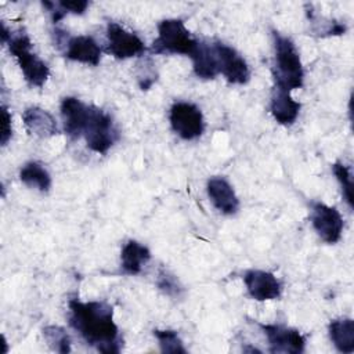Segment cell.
I'll return each instance as SVG.
<instances>
[{
  "label": "cell",
  "mask_w": 354,
  "mask_h": 354,
  "mask_svg": "<svg viewBox=\"0 0 354 354\" xmlns=\"http://www.w3.org/2000/svg\"><path fill=\"white\" fill-rule=\"evenodd\" d=\"M43 336L53 351L61 354L71 353V339L64 328L57 325H48L43 329Z\"/></svg>",
  "instance_id": "obj_21"
},
{
  "label": "cell",
  "mask_w": 354,
  "mask_h": 354,
  "mask_svg": "<svg viewBox=\"0 0 354 354\" xmlns=\"http://www.w3.org/2000/svg\"><path fill=\"white\" fill-rule=\"evenodd\" d=\"M169 120L173 131L185 141L199 138L205 131V119L202 111L192 102H174L170 108Z\"/></svg>",
  "instance_id": "obj_6"
},
{
  "label": "cell",
  "mask_w": 354,
  "mask_h": 354,
  "mask_svg": "<svg viewBox=\"0 0 354 354\" xmlns=\"http://www.w3.org/2000/svg\"><path fill=\"white\" fill-rule=\"evenodd\" d=\"M153 336L158 339L162 353L185 354L187 348L176 330L171 329H153Z\"/></svg>",
  "instance_id": "obj_22"
},
{
  "label": "cell",
  "mask_w": 354,
  "mask_h": 354,
  "mask_svg": "<svg viewBox=\"0 0 354 354\" xmlns=\"http://www.w3.org/2000/svg\"><path fill=\"white\" fill-rule=\"evenodd\" d=\"M300 108V102L293 100L289 91L274 87L270 101V112L277 123L282 126H292L299 116Z\"/></svg>",
  "instance_id": "obj_16"
},
{
  "label": "cell",
  "mask_w": 354,
  "mask_h": 354,
  "mask_svg": "<svg viewBox=\"0 0 354 354\" xmlns=\"http://www.w3.org/2000/svg\"><path fill=\"white\" fill-rule=\"evenodd\" d=\"M242 278L248 295L253 300H274L282 293V282L272 272L264 270H248Z\"/></svg>",
  "instance_id": "obj_11"
},
{
  "label": "cell",
  "mask_w": 354,
  "mask_h": 354,
  "mask_svg": "<svg viewBox=\"0 0 354 354\" xmlns=\"http://www.w3.org/2000/svg\"><path fill=\"white\" fill-rule=\"evenodd\" d=\"M105 51L116 59H127L144 54L145 44L134 32L127 30L118 22H109L106 25Z\"/></svg>",
  "instance_id": "obj_7"
},
{
  "label": "cell",
  "mask_w": 354,
  "mask_h": 354,
  "mask_svg": "<svg viewBox=\"0 0 354 354\" xmlns=\"http://www.w3.org/2000/svg\"><path fill=\"white\" fill-rule=\"evenodd\" d=\"M65 51L64 55L65 58L86 64V65H93L97 66L101 61V47L98 43L94 40L93 36L88 35H77V36H71L65 37L62 41Z\"/></svg>",
  "instance_id": "obj_12"
},
{
  "label": "cell",
  "mask_w": 354,
  "mask_h": 354,
  "mask_svg": "<svg viewBox=\"0 0 354 354\" xmlns=\"http://www.w3.org/2000/svg\"><path fill=\"white\" fill-rule=\"evenodd\" d=\"M88 113L90 105H86L76 97H65L61 101V116L64 130L72 140L80 138L83 136Z\"/></svg>",
  "instance_id": "obj_13"
},
{
  "label": "cell",
  "mask_w": 354,
  "mask_h": 354,
  "mask_svg": "<svg viewBox=\"0 0 354 354\" xmlns=\"http://www.w3.org/2000/svg\"><path fill=\"white\" fill-rule=\"evenodd\" d=\"M19 180L29 188L40 192H48L51 188V176L47 169L39 162H28L19 170Z\"/></svg>",
  "instance_id": "obj_20"
},
{
  "label": "cell",
  "mask_w": 354,
  "mask_h": 354,
  "mask_svg": "<svg viewBox=\"0 0 354 354\" xmlns=\"http://www.w3.org/2000/svg\"><path fill=\"white\" fill-rule=\"evenodd\" d=\"M217 62L218 71L231 84H246L250 79V69L243 57L231 46L223 41L212 43Z\"/></svg>",
  "instance_id": "obj_9"
},
{
  "label": "cell",
  "mask_w": 354,
  "mask_h": 354,
  "mask_svg": "<svg viewBox=\"0 0 354 354\" xmlns=\"http://www.w3.org/2000/svg\"><path fill=\"white\" fill-rule=\"evenodd\" d=\"M274 41V83L275 88L292 91L304 83V69L300 54L288 36L272 30Z\"/></svg>",
  "instance_id": "obj_2"
},
{
  "label": "cell",
  "mask_w": 354,
  "mask_h": 354,
  "mask_svg": "<svg viewBox=\"0 0 354 354\" xmlns=\"http://www.w3.org/2000/svg\"><path fill=\"white\" fill-rule=\"evenodd\" d=\"M7 46L26 83L32 87H43L50 76V68L32 51V41L29 36L24 32L11 33Z\"/></svg>",
  "instance_id": "obj_4"
},
{
  "label": "cell",
  "mask_w": 354,
  "mask_h": 354,
  "mask_svg": "<svg viewBox=\"0 0 354 354\" xmlns=\"http://www.w3.org/2000/svg\"><path fill=\"white\" fill-rule=\"evenodd\" d=\"M87 148L95 153H106L119 138V131L109 113L90 105L88 119L83 131Z\"/></svg>",
  "instance_id": "obj_5"
},
{
  "label": "cell",
  "mask_w": 354,
  "mask_h": 354,
  "mask_svg": "<svg viewBox=\"0 0 354 354\" xmlns=\"http://www.w3.org/2000/svg\"><path fill=\"white\" fill-rule=\"evenodd\" d=\"M12 137V124H11V115L6 105L1 106V133H0V142L3 147L8 144Z\"/></svg>",
  "instance_id": "obj_25"
},
{
  "label": "cell",
  "mask_w": 354,
  "mask_h": 354,
  "mask_svg": "<svg viewBox=\"0 0 354 354\" xmlns=\"http://www.w3.org/2000/svg\"><path fill=\"white\" fill-rule=\"evenodd\" d=\"M259 326L267 337L270 353L300 354L304 351L306 339L297 329L275 324H259Z\"/></svg>",
  "instance_id": "obj_10"
},
{
  "label": "cell",
  "mask_w": 354,
  "mask_h": 354,
  "mask_svg": "<svg viewBox=\"0 0 354 354\" xmlns=\"http://www.w3.org/2000/svg\"><path fill=\"white\" fill-rule=\"evenodd\" d=\"M194 73L205 80H212L217 75H220L218 71V62L217 57L213 48V44L199 41L195 53L191 57Z\"/></svg>",
  "instance_id": "obj_18"
},
{
  "label": "cell",
  "mask_w": 354,
  "mask_h": 354,
  "mask_svg": "<svg viewBox=\"0 0 354 354\" xmlns=\"http://www.w3.org/2000/svg\"><path fill=\"white\" fill-rule=\"evenodd\" d=\"M151 260L149 249L137 242V241H127L120 252V267L124 274L127 275H137L141 272L142 267Z\"/></svg>",
  "instance_id": "obj_17"
},
{
  "label": "cell",
  "mask_w": 354,
  "mask_h": 354,
  "mask_svg": "<svg viewBox=\"0 0 354 354\" xmlns=\"http://www.w3.org/2000/svg\"><path fill=\"white\" fill-rule=\"evenodd\" d=\"M25 129L40 138H48L59 133L55 118L40 106H29L22 113Z\"/></svg>",
  "instance_id": "obj_15"
},
{
  "label": "cell",
  "mask_w": 354,
  "mask_h": 354,
  "mask_svg": "<svg viewBox=\"0 0 354 354\" xmlns=\"http://www.w3.org/2000/svg\"><path fill=\"white\" fill-rule=\"evenodd\" d=\"M156 286L163 295L169 297H178L183 293V286L178 279L165 268H160L158 272Z\"/></svg>",
  "instance_id": "obj_24"
},
{
  "label": "cell",
  "mask_w": 354,
  "mask_h": 354,
  "mask_svg": "<svg viewBox=\"0 0 354 354\" xmlns=\"http://www.w3.org/2000/svg\"><path fill=\"white\" fill-rule=\"evenodd\" d=\"M68 308L69 325L88 346L105 354L120 351L123 340L113 321V307L108 301L71 299Z\"/></svg>",
  "instance_id": "obj_1"
},
{
  "label": "cell",
  "mask_w": 354,
  "mask_h": 354,
  "mask_svg": "<svg viewBox=\"0 0 354 354\" xmlns=\"http://www.w3.org/2000/svg\"><path fill=\"white\" fill-rule=\"evenodd\" d=\"M199 40L195 39L184 21L180 18H167L158 24V36L152 41L153 54H183L192 57Z\"/></svg>",
  "instance_id": "obj_3"
},
{
  "label": "cell",
  "mask_w": 354,
  "mask_h": 354,
  "mask_svg": "<svg viewBox=\"0 0 354 354\" xmlns=\"http://www.w3.org/2000/svg\"><path fill=\"white\" fill-rule=\"evenodd\" d=\"M310 220L313 228L324 242L333 245L340 241L344 223L336 207L328 206L322 202H314L311 205Z\"/></svg>",
  "instance_id": "obj_8"
},
{
  "label": "cell",
  "mask_w": 354,
  "mask_h": 354,
  "mask_svg": "<svg viewBox=\"0 0 354 354\" xmlns=\"http://www.w3.org/2000/svg\"><path fill=\"white\" fill-rule=\"evenodd\" d=\"M332 171L340 184L343 199L346 201L347 206L350 209H353L354 207V196H353V177H351L350 167L342 162H335L332 165Z\"/></svg>",
  "instance_id": "obj_23"
},
{
  "label": "cell",
  "mask_w": 354,
  "mask_h": 354,
  "mask_svg": "<svg viewBox=\"0 0 354 354\" xmlns=\"http://www.w3.org/2000/svg\"><path fill=\"white\" fill-rule=\"evenodd\" d=\"M206 191L212 203L220 213L231 216L238 212L239 199L227 178L220 176L209 178L206 184Z\"/></svg>",
  "instance_id": "obj_14"
},
{
  "label": "cell",
  "mask_w": 354,
  "mask_h": 354,
  "mask_svg": "<svg viewBox=\"0 0 354 354\" xmlns=\"http://www.w3.org/2000/svg\"><path fill=\"white\" fill-rule=\"evenodd\" d=\"M330 342L337 351L350 354L354 351V321L351 318H336L328 325Z\"/></svg>",
  "instance_id": "obj_19"
}]
</instances>
